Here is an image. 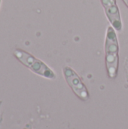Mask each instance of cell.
<instances>
[{
  "label": "cell",
  "instance_id": "obj_2",
  "mask_svg": "<svg viewBox=\"0 0 128 129\" xmlns=\"http://www.w3.org/2000/svg\"><path fill=\"white\" fill-rule=\"evenodd\" d=\"M14 55L21 63L28 67L35 74L49 79H54L56 78V75L51 69L30 54L23 50L17 49L14 51Z\"/></svg>",
  "mask_w": 128,
  "mask_h": 129
},
{
  "label": "cell",
  "instance_id": "obj_4",
  "mask_svg": "<svg viewBox=\"0 0 128 129\" xmlns=\"http://www.w3.org/2000/svg\"><path fill=\"white\" fill-rule=\"evenodd\" d=\"M108 20L117 31L122 29V22L116 0H101Z\"/></svg>",
  "mask_w": 128,
  "mask_h": 129
},
{
  "label": "cell",
  "instance_id": "obj_5",
  "mask_svg": "<svg viewBox=\"0 0 128 129\" xmlns=\"http://www.w3.org/2000/svg\"><path fill=\"white\" fill-rule=\"evenodd\" d=\"M123 1H124V4H125V5H126L128 7V0H123Z\"/></svg>",
  "mask_w": 128,
  "mask_h": 129
},
{
  "label": "cell",
  "instance_id": "obj_6",
  "mask_svg": "<svg viewBox=\"0 0 128 129\" xmlns=\"http://www.w3.org/2000/svg\"><path fill=\"white\" fill-rule=\"evenodd\" d=\"M0 2H1V0H0Z\"/></svg>",
  "mask_w": 128,
  "mask_h": 129
},
{
  "label": "cell",
  "instance_id": "obj_3",
  "mask_svg": "<svg viewBox=\"0 0 128 129\" xmlns=\"http://www.w3.org/2000/svg\"><path fill=\"white\" fill-rule=\"evenodd\" d=\"M63 75L69 87L80 99L82 101L89 99V93L85 85L72 69L69 67H65L63 68Z\"/></svg>",
  "mask_w": 128,
  "mask_h": 129
},
{
  "label": "cell",
  "instance_id": "obj_1",
  "mask_svg": "<svg viewBox=\"0 0 128 129\" xmlns=\"http://www.w3.org/2000/svg\"><path fill=\"white\" fill-rule=\"evenodd\" d=\"M106 65L109 78L116 77L118 70V42L115 30L112 26H108L106 36Z\"/></svg>",
  "mask_w": 128,
  "mask_h": 129
}]
</instances>
